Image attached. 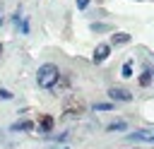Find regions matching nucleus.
<instances>
[{
    "instance_id": "nucleus-1",
    "label": "nucleus",
    "mask_w": 154,
    "mask_h": 149,
    "mask_svg": "<svg viewBox=\"0 0 154 149\" xmlns=\"http://www.w3.org/2000/svg\"><path fill=\"white\" fill-rule=\"evenodd\" d=\"M58 77H60L58 65H55V62H43V65L38 67V72H36V84H38L41 89H53V84L58 82Z\"/></svg>"
},
{
    "instance_id": "nucleus-2",
    "label": "nucleus",
    "mask_w": 154,
    "mask_h": 149,
    "mask_svg": "<svg viewBox=\"0 0 154 149\" xmlns=\"http://www.w3.org/2000/svg\"><path fill=\"white\" fill-rule=\"evenodd\" d=\"M63 108H65V115H82V113H87V103L79 96H67Z\"/></svg>"
},
{
    "instance_id": "nucleus-3",
    "label": "nucleus",
    "mask_w": 154,
    "mask_h": 149,
    "mask_svg": "<svg viewBox=\"0 0 154 149\" xmlns=\"http://www.w3.org/2000/svg\"><path fill=\"white\" fill-rule=\"evenodd\" d=\"M108 96H111L113 101H123V103H130V101L135 99V94L128 91L125 87H111V89H108Z\"/></svg>"
},
{
    "instance_id": "nucleus-4",
    "label": "nucleus",
    "mask_w": 154,
    "mask_h": 149,
    "mask_svg": "<svg viewBox=\"0 0 154 149\" xmlns=\"http://www.w3.org/2000/svg\"><path fill=\"white\" fill-rule=\"evenodd\" d=\"M111 50H113V46H111V43H99V46L94 48V55H91L94 65H101V62L111 55Z\"/></svg>"
},
{
    "instance_id": "nucleus-5",
    "label": "nucleus",
    "mask_w": 154,
    "mask_h": 149,
    "mask_svg": "<svg viewBox=\"0 0 154 149\" xmlns=\"http://www.w3.org/2000/svg\"><path fill=\"white\" fill-rule=\"evenodd\" d=\"M53 125H55V118L48 115V113H41L38 120H36V127H38V132H43V135H51V132H53Z\"/></svg>"
},
{
    "instance_id": "nucleus-6",
    "label": "nucleus",
    "mask_w": 154,
    "mask_h": 149,
    "mask_svg": "<svg viewBox=\"0 0 154 149\" xmlns=\"http://www.w3.org/2000/svg\"><path fill=\"white\" fill-rule=\"evenodd\" d=\"M36 125H34V120H29V118H22V120H17V123H12L10 125V132H31Z\"/></svg>"
},
{
    "instance_id": "nucleus-7",
    "label": "nucleus",
    "mask_w": 154,
    "mask_h": 149,
    "mask_svg": "<svg viewBox=\"0 0 154 149\" xmlns=\"http://www.w3.org/2000/svg\"><path fill=\"white\" fill-rule=\"evenodd\" d=\"M132 41V36L130 34H125V31H116V34H111V46H125V43H130Z\"/></svg>"
},
{
    "instance_id": "nucleus-8",
    "label": "nucleus",
    "mask_w": 154,
    "mask_h": 149,
    "mask_svg": "<svg viewBox=\"0 0 154 149\" xmlns=\"http://www.w3.org/2000/svg\"><path fill=\"white\" fill-rule=\"evenodd\" d=\"M123 130H128V123L125 120H113V123L106 125V132H123Z\"/></svg>"
},
{
    "instance_id": "nucleus-9",
    "label": "nucleus",
    "mask_w": 154,
    "mask_h": 149,
    "mask_svg": "<svg viewBox=\"0 0 154 149\" xmlns=\"http://www.w3.org/2000/svg\"><path fill=\"white\" fill-rule=\"evenodd\" d=\"M152 77H154V70L147 67V70L140 74V87H149V84H152Z\"/></svg>"
},
{
    "instance_id": "nucleus-10",
    "label": "nucleus",
    "mask_w": 154,
    "mask_h": 149,
    "mask_svg": "<svg viewBox=\"0 0 154 149\" xmlns=\"http://www.w3.org/2000/svg\"><path fill=\"white\" fill-rule=\"evenodd\" d=\"M120 74L128 79V77H132V58H128L125 62H123V70H120Z\"/></svg>"
},
{
    "instance_id": "nucleus-11",
    "label": "nucleus",
    "mask_w": 154,
    "mask_h": 149,
    "mask_svg": "<svg viewBox=\"0 0 154 149\" xmlns=\"http://www.w3.org/2000/svg\"><path fill=\"white\" fill-rule=\"evenodd\" d=\"M91 31H96V34H99V31H113V26H111V24H101V22H94V24H91Z\"/></svg>"
},
{
    "instance_id": "nucleus-12",
    "label": "nucleus",
    "mask_w": 154,
    "mask_h": 149,
    "mask_svg": "<svg viewBox=\"0 0 154 149\" xmlns=\"http://www.w3.org/2000/svg\"><path fill=\"white\" fill-rule=\"evenodd\" d=\"M17 24H19V31H22V34L26 36V34H29V19H19Z\"/></svg>"
},
{
    "instance_id": "nucleus-13",
    "label": "nucleus",
    "mask_w": 154,
    "mask_h": 149,
    "mask_svg": "<svg viewBox=\"0 0 154 149\" xmlns=\"http://www.w3.org/2000/svg\"><path fill=\"white\" fill-rule=\"evenodd\" d=\"M113 108H116L113 103H96L94 106V111H113Z\"/></svg>"
},
{
    "instance_id": "nucleus-14",
    "label": "nucleus",
    "mask_w": 154,
    "mask_h": 149,
    "mask_svg": "<svg viewBox=\"0 0 154 149\" xmlns=\"http://www.w3.org/2000/svg\"><path fill=\"white\" fill-rule=\"evenodd\" d=\"M75 2H77V10H82V12L89 7V0H75Z\"/></svg>"
},
{
    "instance_id": "nucleus-15",
    "label": "nucleus",
    "mask_w": 154,
    "mask_h": 149,
    "mask_svg": "<svg viewBox=\"0 0 154 149\" xmlns=\"http://www.w3.org/2000/svg\"><path fill=\"white\" fill-rule=\"evenodd\" d=\"M0 99H12V91H7V89H0Z\"/></svg>"
},
{
    "instance_id": "nucleus-16",
    "label": "nucleus",
    "mask_w": 154,
    "mask_h": 149,
    "mask_svg": "<svg viewBox=\"0 0 154 149\" xmlns=\"http://www.w3.org/2000/svg\"><path fill=\"white\" fill-rule=\"evenodd\" d=\"M2 48H5V46H2V43H0V53H2Z\"/></svg>"
}]
</instances>
